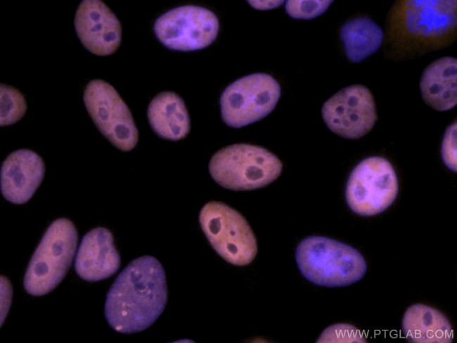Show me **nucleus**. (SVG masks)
I'll return each mask as SVG.
<instances>
[{"mask_svg": "<svg viewBox=\"0 0 457 343\" xmlns=\"http://www.w3.org/2000/svg\"><path fill=\"white\" fill-rule=\"evenodd\" d=\"M167 301L165 270L149 255L131 261L118 275L107 293L105 316L115 331L132 334L149 328Z\"/></svg>", "mask_w": 457, "mask_h": 343, "instance_id": "f257e3e1", "label": "nucleus"}, {"mask_svg": "<svg viewBox=\"0 0 457 343\" xmlns=\"http://www.w3.org/2000/svg\"><path fill=\"white\" fill-rule=\"evenodd\" d=\"M389 27L398 48L413 53L440 48L453 40L456 1H399L391 10Z\"/></svg>", "mask_w": 457, "mask_h": 343, "instance_id": "f03ea898", "label": "nucleus"}, {"mask_svg": "<svg viewBox=\"0 0 457 343\" xmlns=\"http://www.w3.org/2000/svg\"><path fill=\"white\" fill-rule=\"evenodd\" d=\"M295 259L306 279L326 287L354 283L362 278L367 268L358 250L322 236H310L301 241L296 249Z\"/></svg>", "mask_w": 457, "mask_h": 343, "instance_id": "7ed1b4c3", "label": "nucleus"}, {"mask_svg": "<svg viewBox=\"0 0 457 343\" xmlns=\"http://www.w3.org/2000/svg\"><path fill=\"white\" fill-rule=\"evenodd\" d=\"M77 232L67 219L48 227L27 267L23 285L27 293L41 296L54 290L67 274L77 245Z\"/></svg>", "mask_w": 457, "mask_h": 343, "instance_id": "20e7f679", "label": "nucleus"}, {"mask_svg": "<svg viewBox=\"0 0 457 343\" xmlns=\"http://www.w3.org/2000/svg\"><path fill=\"white\" fill-rule=\"evenodd\" d=\"M212 179L225 188L248 190L259 188L276 180L282 163L266 149L240 143L217 151L209 164Z\"/></svg>", "mask_w": 457, "mask_h": 343, "instance_id": "39448f33", "label": "nucleus"}, {"mask_svg": "<svg viewBox=\"0 0 457 343\" xmlns=\"http://www.w3.org/2000/svg\"><path fill=\"white\" fill-rule=\"evenodd\" d=\"M199 221L213 249L227 262L245 266L255 259L257 245L245 219L220 202H210L201 209Z\"/></svg>", "mask_w": 457, "mask_h": 343, "instance_id": "423d86ee", "label": "nucleus"}, {"mask_svg": "<svg viewBox=\"0 0 457 343\" xmlns=\"http://www.w3.org/2000/svg\"><path fill=\"white\" fill-rule=\"evenodd\" d=\"M398 180L391 163L382 157L361 161L349 174L345 190L349 207L361 216L381 213L394 201Z\"/></svg>", "mask_w": 457, "mask_h": 343, "instance_id": "0eeeda50", "label": "nucleus"}, {"mask_svg": "<svg viewBox=\"0 0 457 343\" xmlns=\"http://www.w3.org/2000/svg\"><path fill=\"white\" fill-rule=\"evenodd\" d=\"M281 87L271 75L256 73L242 77L223 91L221 114L228 126L240 128L257 122L275 108Z\"/></svg>", "mask_w": 457, "mask_h": 343, "instance_id": "6e6552de", "label": "nucleus"}, {"mask_svg": "<svg viewBox=\"0 0 457 343\" xmlns=\"http://www.w3.org/2000/svg\"><path fill=\"white\" fill-rule=\"evenodd\" d=\"M84 102L96 127L112 145L123 151L136 146L139 134L131 113L110 84L100 79L91 81Z\"/></svg>", "mask_w": 457, "mask_h": 343, "instance_id": "1a4fd4ad", "label": "nucleus"}, {"mask_svg": "<svg viewBox=\"0 0 457 343\" xmlns=\"http://www.w3.org/2000/svg\"><path fill=\"white\" fill-rule=\"evenodd\" d=\"M219 25L210 10L197 6L173 8L154 25L157 38L166 47L181 51H195L210 45L216 39Z\"/></svg>", "mask_w": 457, "mask_h": 343, "instance_id": "9d476101", "label": "nucleus"}, {"mask_svg": "<svg viewBox=\"0 0 457 343\" xmlns=\"http://www.w3.org/2000/svg\"><path fill=\"white\" fill-rule=\"evenodd\" d=\"M321 112L331 131L349 139L364 136L377 120L374 98L367 87L360 84L337 92L324 103Z\"/></svg>", "mask_w": 457, "mask_h": 343, "instance_id": "9b49d317", "label": "nucleus"}, {"mask_svg": "<svg viewBox=\"0 0 457 343\" xmlns=\"http://www.w3.org/2000/svg\"><path fill=\"white\" fill-rule=\"evenodd\" d=\"M75 27L82 44L95 55H110L120 44L121 25L101 1H82L76 12Z\"/></svg>", "mask_w": 457, "mask_h": 343, "instance_id": "f8f14e48", "label": "nucleus"}, {"mask_svg": "<svg viewBox=\"0 0 457 343\" xmlns=\"http://www.w3.org/2000/svg\"><path fill=\"white\" fill-rule=\"evenodd\" d=\"M45 172L41 157L36 153L20 149L11 153L1 168V191L8 201L27 202L40 186Z\"/></svg>", "mask_w": 457, "mask_h": 343, "instance_id": "ddd939ff", "label": "nucleus"}, {"mask_svg": "<svg viewBox=\"0 0 457 343\" xmlns=\"http://www.w3.org/2000/svg\"><path fill=\"white\" fill-rule=\"evenodd\" d=\"M120 266V257L108 229L95 228L84 235L75 261V271L81 278L89 282L104 280Z\"/></svg>", "mask_w": 457, "mask_h": 343, "instance_id": "4468645a", "label": "nucleus"}, {"mask_svg": "<svg viewBox=\"0 0 457 343\" xmlns=\"http://www.w3.org/2000/svg\"><path fill=\"white\" fill-rule=\"evenodd\" d=\"M457 60L444 57L430 63L424 70L420 89L425 103L438 111L456 105Z\"/></svg>", "mask_w": 457, "mask_h": 343, "instance_id": "2eb2a0df", "label": "nucleus"}, {"mask_svg": "<svg viewBox=\"0 0 457 343\" xmlns=\"http://www.w3.org/2000/svg\"><path fill=\"white\" fill-rule=\"evenodd\" d=\"M402 332L407 341L413 343H450L453 337L446 317L422 304L407 309L403 317Z\"/></svg>", "mask_w": 457, "mask_h": 343, "instance_id": "dca6fc26", "label": "nucleus"}, {"mask_svg": "<svg viewBox=\"0 0 457 343\" xmlns=\"http://www.w3.org/2000/svg\"><path fill=\"white\" fill-rule=\"evenodd\" d=\"M148 118L152 129L165 139H182L190 130V119L185 104L173 92H162L151 101Z\"/></svg>", "mask_w": 457, "mask_h": 343, "instance_id": "f3484780", "label": "nucleus"}, {"mask_svg": "<svg viewBox=\"0 0 457 343\" xmlns=\"http://www.w3.org/2000/svg\"><path fill=\"white\" fill-rule=\"evenodd\" d=\"M340 38L347 58L352 63H359L379 49L383 32L373 20L360 16L342 25Z\"/></svg>", "mask_w": 457, "mask_h": 343, "instance_id": "a211bd4d", "label": "nucleus"}, {"mask_svg": "<svg viewBox=\"0 0 457 343\" xmlns=\"http://www.w3.org/2000/svg\"><path fill=\"white\" fill-rule=\"evenodd\" d=\"M1 126L15 123L24 115L26 101L23 96L12 86L1 84Z\"/></svg>", "mask_w": 457, "mask_h": 343, "instance_id": "6ab92c4d", "label": "nucleus"}, {"mask_svg": "<svg viewBox=\"0 0 457 343\" xmlns=\"http://www.w3.org/2000/svg\"><path fill=\"white\" fill-rule=\"evenodd\" d=\"M363 334L356 327L345 323L332 325L325 329L316 342H366Z\"/></svg>", "mask_w": 457, "mask_h": 343, "instance_id": "aec40b11", "label": "nucleus"}, {"mask_svg": "<svg viewBox=\"0 0 457 343\" xmlns=\"http://www.w3.org/2000/svg\"><path fill=\"white\" fill-rule=\"evenodd\" d=\"M333 1H287L285 9L293 18L309 20L323 14Z\"/></svg>", "mask_w": 457, "mask_h": 343, "instance_id": "412c9836", "label": "nucleus"}, {"mask_svg": "<svg viewBox=\"0 0 457 343\" xmlns=\"http://www.w3.org/2000/svg\"><path fill=\"white\" fill-rule=\"evenodd\" d=\"M442 158L451 170L456 171V122L449 125L442 143Z\"/></svg>", "mask_w": 457, "mask_h": 343, "instance_id": "4be33fe9", "label": "nucleus"}, {"mask_svg": "<svg viewBox=\"0 0 457 343\" xmlns=\"http://www.w3.org/2000/svg\"><path fill=\"white\" fill-rule=\"evenodd\" d=\"M1 292L4 293V304L1 305V324L3 323V318L7 313L8 308L10 307V302L11 298V290L9 289L10 283L8 280L3 276H1Z\"/></svg>", "mask_w": 457, "mask_h": 343, "instance_id": "5701e85b", "label": "nucleus"}, {"mask_svg": "<svg viewBox=\"0 0 457 343\" xmlns=\"http://www.w3.org/2000/svg\"><path fill=\"white\" fill-rule=\"evenodd\" d=\"M250 5L258 10H269L280 6L283 1H248Z\"/></svg>", "mask_w": 457, "mask_h": 343, "instance_id": "b1692460", "label": "nucleus"}]
</instances>
